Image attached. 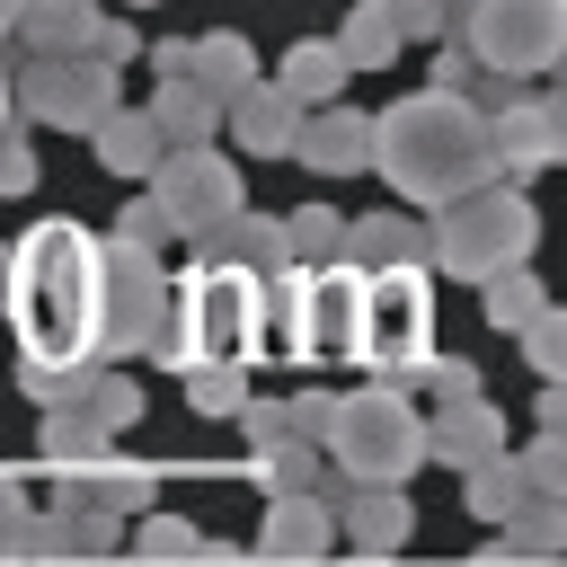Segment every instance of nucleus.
Instances as JSON below:
<instances>
[{
	"mask_svg": "<svg viewBox=\"0 0 567 567\" xmlns=\"http://www.w3.org/2000/svg\"><path fill=\"white\" fill-rule=\"evenodd\" d=\"M159 328H168V266H159V248L97 239V363L151 354Z\"/></svg>",
	"mask_w": 567,
	"mask_h": 567,
	"instance_id": "423d86ee",
	"label": "nucleus"
},
{
	"mask_svg": "<svg viewBox=\"0 0 567 567\" xmlns=\"http://www.w3.org/2000/svg\"><path fill=\"white\" fill-rule=\"evenodd\" d=\"M0 310L18 328V363H97V230L44 213L0 248Z\"/></svg>",
	"mask_w": 567,
	"mask_h": 567,
	"instance_id": "f257e3e1",
	"label": "nucleus"
},
{
	"mask_svg": "<svg viewBox=\"0 0 567 567\" xmlns=\"http://www.w3.org/2000/svg\"><path fill=\"white\" fill-rule=\"evenodd\" d=\"M505 443H514V425H505V408H487L478 390L434 399V416H425V461H443V470H470V461H487V452H505Z\"/></svg>",
	"mask_w": 567,
	"mask_h": 567,
	"instance_id": "9b49d317",
	"label": "nucleus"
},
{
	"mask_svg": "<svg viewBox=\"0 0 567 567\" xmlns=\"http://www.w3.org/2000/svg\"><path fill=\"white\" fill-rule=\"evenodd\" d=\"M461 478H470V514H478V523H505V514L523 505V470H514V443H505V452H487V461H470Z\"/></svg>",
	"mask_w": 567,
	"mask_h": 567,
	"instance_id": "cd10ccee",
	"label": "nucleus"
},
{
	"mask_svg": "<svg viewBox=\"0 0 567 567\" xmlns=\"http://www.w3.org/2000/svg\"><path fill=\"white\" fill-rule=\"evenodd\" d=\"M35 186V142L18 124H0V195H27Z\"/></svg>",
	"mask_w": 567,
	"mask_h": 567,
	"instance_id": "4c0bfd02",
	"label": "nucleus"
},
{
	"mask_svg": "<svg viewBox=\"0 0 567 567\" xmlns=\"http://www.w3.org/2000/svg\"><path fill=\"white\" fill-rule=\"evenodd\" d=\"M89 142H97V168H115V177H151V168H159V151H168V142H159V124H151L142 106H124V97L89 124Z\"/></svg>",
	"mask_w": 567,
	"mask_h": 567,
	"instance_id": "a211bd4d",
	"label": "nucleus"
},
{
	"mask_svg": "<svg viewBox=\"0 0 567 567\" xmlns=\"http://www.w3.org/2000/svg\"><path fill=\"white\" fill-rule=\"evenodd\" d=\"M221 124H230V142H239L248 159H292L301 97H292L284 80H239V89L221 97Z\"/></svg>",
	"mask_w": 567,
	"mask_h": 567,
	"instance_id": "9d476101",
	"label": "nucleus"
},
{
	"mask_svg": "<svg viewBox=\"0 0 567 567\" xmlns=\"http://www.w3.org/2000/svg\"><path fill=\"white\" fill-rule=\"evenodd\" d=\"M399 18H390V0H354L346 9V27H337V53H346V71H390L399 62Z\"/></svg>",
	"mask_w": 567,
	"mask_h": 567,
	"instance_id": "b1692460",
	"label": "nucleus"
},
{
	"mask_svg": "<svg viewBox=\"0 0 567 567\" xmlns=\"http://www.w3.org/2000/svg\"><path fill=\"white\" fill-rule=\"evenodd\" d=\"M425 346H434V275L408 257V266H363V292H354V363H372L390 390H408L416 381V363H425Z\"/></svg>",
	"mask_w": 567,
	"mask_h": 567,
	"instance_id": "39448f33",
	"label": "nucleus"
},
{
	"mask_svg": "<svg viewBox=\"0 0 567 567\" xmlns=\"http://www.w3.org/2000/svg\"><path fill=\"white\" fill-rule=\"evenodd\" d=\"M115 239H133V248H168L177 230H168V213H159V195H133V204H124V221H115Z\"/></svg>",
	"mask_w": 567,
	"mask_h": 567,
	"instance_id": "c9c22d12",
	"label": "nucleus"
},
{
	"mask_svg": "<svg viewBox=\"0 0 567 567\" xmlns=\"http://www.w3.org/2000/svg\"><path fill=\"white\" fill-rule=\"evenodd\" d=\"M478 0H390V18H399V35L408 44H434V35H461V18H470Z\"/></svg>",
	"mask_w": 567,
	"mask_h": 567,
	"instance_id": "f704fd0d",
	"label": "nucleus"
},
{
	"mask_svg": "<svg viewBox=\"0 0 567 567\" xmlns=\"http://www.w3.org/2000/svg\"><path fill=\"white\" fill-rule=\"evenodd\" d=\"M0 505H27V478L18 470H0Z\"/></svg>",
	"mask_w": 567,
	"mask_h": 567,
	"instance_id": "a19ab883",
	"label": "nucleus"
},
{
	"mask_svg": "<svg viewBox=\"0 0 567 567\" xmlns=\"http://www.w3.org/2000/svg\"><path fill=\"white\" fill-rule=\"evenodd\" d=\"M284 416H292V434H310V443H319V425H328V390H301V399H284Z\"/></svg>",
	"mask_w": 567,
	"mask_h": 567,
	"instance_id": "58836bf2",
	"label": "nucleus"
},
{
	"mask_svg": "<svg viewBox=\"0 0 567 567\" xmlns=\"http://www.w3.org/2000/svg\"><path fill=\"white\" fill-rule=\"evenodd\" d=\"M337 549V514L319 487H284L266 496V523H257V558H328Z\"/></svg>",
	"mask_w": 567,
	"mask_h": 567,
	"instance_id": "2eb2a0df",
	"label": "nucleus"
},
{
	"mask_svg": "<svg viewBox=\"0 0 567 567\" xmlns=\"http://www.w3.org/2000/svg\"><path fill=\"white\" fill-rule=\"evenodd\" d=\"M9 97L35 115V124H62V133H89L115 97H124V62L89 53V44H27Z\"/></svg>",
	"mask_w": 567,
	"mask_h": 567,
	"instance_id": "0eeeda50",
	"label": "nucleus"
},
{
	"mask_svg": "<svg viewBox=\"0 0 567 567\" xmlns=\"http://www.w3.org/2000/svg\"><path fill=\"white\" fill-rule=\"evenodd\" d=\"M487 133H496V168H505V177H532V168L558 159V97L505 89V106L487 115Z\"/></svg>",
	"mask_w": 567,
	"mask_h": 567,
	"instance_id": "4468645a",
	"label": "nucleus"
},
{
	"mask_svg": "<svg viewBox=\"0 0 567 567\" xmlns=\"http://www.w3.org/2000/svg\"><path fill=\"white\" fill-rule=\"evenodd\" d=\"M151 195H159V213H168V230H177V239H204L221 213H239V204H248L239 168H230L213 142L159 151V168H151Z\"/></svg>",
	"mask_w": 567,
	"mask_h": 567,
	"instance_id": "1a4fd4ad",
	"label": "nucleus"
},
{
	"mask_svg": "<svg viewBox=\"0 0 567 567\" xmlns=\"http://www.w3.org/2000/svg\"><path fill=\"white\" fill-rule=\"evenodd\" d=\"M0 558H27V505H0Z\"/></svg>",
	"mask_w": 567,
	"mask_h": 567,
	"instance_id": "ea45409f",
	"label": "nucleus"
},
{
	"mask_svg": "<svg viewBox=\"0 0 567 567\" xmlns=\"http://www.w3.org/2000/svg\"><path fill=\"white\" fill-rule=\"evenodd\" d=\"M540 301H549V292H540V275H523V257H514V266H496V275H478V310H487V328H496V337H514Z\"/></svg>",
	"mask_w": 567,
	"mask_h": 567,
	"instance_id": "a878e982",
	"label": "nucleus"
},
{
	"mask_svg": "<svg viewBox=\"0 0 567 567\" xmlns=\"http://www.w3.org/2000/svg\"><path fill=\"white\" fill-rule=\"evenodd\" d=\"M186 399H195V416H239V399H248V363L195 354V363H186Z\"/></svg>",
	"mask_w": 567,
	"mask_h": 567,
	"instance_id": "c85d7f7f",
	"label": "nucleus"
},
{
	"mask_svg": "<svg viewBox=\"0 0 567 567\" xmlns=\"http://www.w3.org/2000/svg\"><path fill=\"white\" fill-rule=\"evenodd\" d=\"M319 452L337 461V478H363V487H408V478H416V461H425V416L408 408V390L372 381V390L328 399Z\"/></svg>",
	"mask_w": 567,
	"mask_h": 567,
	"instance_id": "20e7f679",
	"label": "nucleus"
},
{
	"mask_svg": "<svg viewBox=\"0 0 567 567\" xmlns=\"http://www.w3.org/2000/svg\"><path fill=\"white\" fill-rule=\"evenodd\" d=\"M204 257H230V266H248V275H275V266H292V248H284V221L275 213H221L213 230H204Z\"/></svg>",
	"mask_w": 567,
	"mask_h": 567,
	"instance_id": "6ab92c4d",
	"label": "nucleus"
},
{
	"mask_svg": "<svg viewBox=\"0 0 567 567\" xmlns=\"http://www.w3.org/2000/svg\"><path fill=\"white\" fill-rule=\"evenodd\" d=\"M257 478H266V496H284V487H319V496H328V487H337L310 434H284V443H266V452H257Z\"/></svg>",
	"mask_w": 567,
	"mask_h": 567,
	"instance_id": "bb28decb",
	"label": "nucleus"
},
{
	"mask_svg": "<svg viewBox=\"0 0 567 567\" xmlns=\"http://www.w3.org/2000/svg\"><path fill=\"white\" fill-rule=\"evenodd\" d=\"M372 168L408 204H425V213L452 204V195H470V186H487V177H505L496 168L487 106L478 97H452V89H416V97L381 106L372 115Z\"/></svg>",
	"mask_w": 567,
	"mask_h": 567,
	"instance_id": "f03ea898",
	"label": "nucleus"
},
{
	"mask_svg": "<svg viewBox=\"0 0 567 567\" xmlns=\"http://www.w3.org/2000/svg\"><path fill=\"white\" fill-rule=\"evenodd\" d=\"M0 124H9V62H0Z\"/></svg>",
	"mask_w": 567,
	"mask_h": 567,
	"instance_id": "37998d69",
	"label": "nucleus"
},
{
	"mask_svg": "<svg viewBox=\"0 0 567 567\" xmlns=\"http://www.w3.org/2000/svg\"><path fill=\"white\" fill-rule=\"evenodd\" d=\"M337 257L346 266H425V230L408 221V213H363V221H346V239H337Z\"/></svg>",
	"mask_w": 567,
	"mask_h": 567,
	"instance_id": "412c9836",
	"label": "nucleus"
},
{
	"mask_svg": "<svg viewBox=\"0 0 567 567\" xmlns=\"http://www.w3.org/2000/svg\"><path fill=\"white\" fill-rule=\"evenodd\" d=\"M142 115L159 124V142H168V151H186V142H213V133H221V97H213V89H195L186 71H168V80L151 89V106H142Z\"/></svg>",
	"mask_w": 567,
	"mask_h": 567,
	"instance_id": "f3484780",
	"label": "nucleus"
},
{
	"mask_svg": "<svg viewBox=\"0 0 567 567\" xmlns=\"http://www.w3.org/2000/svg\"><path fill=\"white\" fill-rule=\"evenodd\" d=\"M354 292H363V266H346V257L310 266V310H301L310 363H319V354H346V346H354Z\"/></svg>",
	"mask_w": 567,
	"mask_h": 567,
	"instance_id": "dca6fc26",
	"label": "nucleus"
},
{
	"mask_svg": "<svg viewBox=\"0 0 567 567\" xmlns=\"http://www.w3.org/2000/svg\"><path fill=\"white\" fill-rule=\"evenodd\" d=\"M80 399H89V416H97L106 434H124V425L142 416V381H133V372H89Z\"/></svg>",
	"mask_w": 567,
	"mask_h": 567,
	"instance_id": "473e14b6",
	"label": "nucleus"
},
{
	"mask_svg": "<svg viewBox=\"0 0 567 567\" xmlns=\"http://www.w3.org/2000/svg\"><path fill=\"white\" fill-rule=\"evenodd\" d=\"M337 239H346V221H337L328 204L284 213V248H292V266H328V257H337Z\"/></svg>",
	"mask_w": 567,
	"mask_h": 567,
	"instance_id": "c756f323",
	"label": "nucleus"
},
{
	"mask_svg": "<svg viewBox=\"0 0 567 567\" xmlns=\"http://www.w3.org/2000/svg\"><path fill=\"white\" fill-rule=\"evenodd\" d=\"M18 9H27V0H0V35H9V27H18Z\"/></svg>",
	"mask_w": 567,
	"mask_h": 567,
	"instance_id": "79ce46f5",
	"label": "nucleus"
},
{
	"mask_svg": "<svg viewBox=\"0 0 567 567\" xmlns=\"http://www.w3.org/2000/svg\"><path fill=\"white\" fill-rule=\"evenodd\" d=\"M461 35L496 80H540L567 44V0H478L461 18Z\"/></svg>",
	"mask_w": 567,
	"mask_h": 567,
	"instance_id": "6e6552de",
	"label": "nucleus"
},
{
	"mask_svg": "<svg viewBox=\"0 0 567 567\" xmlns=\"http://www.w3.org/2000/svg\"><path fill=\"white\" fill-rule=\"evenodd\" d=\"M514 470H523V496L558 505V487H567V434H558V425H540V434H532V452H514Z\"/></svg>",
	"mask_w": 567,
	"mask_h": 567,
	"instance_id": "7c9ffc66",
	"label": "nucleus"
},
{
	"mask_svg": "<svg viewBox=\"0 0 567 567\" xmlns=\"http://www.w3.org/2000/svg\"><path fill=\"white\" fill-rule=\"evenodd\" d=\"M532 239H540V213H532L523 177H487V186L434 204V221H425V275H461V284H478V275L532 257Z\"/></svg>",
	"mask_w": 567,
	"mask_h": 567,
	"instance_id": "7ed1b4c3",
	"label": "nucleus"
},
{
	"mask_svg": "<svg viewBox=\"0 0 567 567\" xmlns=\"http://www.w3.org/2000/svg\"><path fill=\"white\" fill-rule=\"evenodd\" d=\"M328 514H337V540H354L363 558H390V549H408V532H416V505H408L399 487H363V478L328 487Z\"/></svg>",
	"mask_w": 567,
	"mask_h": 567,
	"instance_id": "f8f14e48",
	"label": "nucleus"
},
{
	"mask_svg": "<svg viewBox=\"0 0 567 567\" xmlns=\"http://www.w3.org/2000/svg\"><path fill=\"white\" fill-rule=\"evenodd\" d=\"M80 390H89V381H80ZM80 390L44 408V461H53V470H80V461L115 452V434H106V425L89 416V399H80Z\"/></svg>",
	"mask_w": 567,
	"mask_h": 567,
	"instance_id": "5701e85b",
	"label": "nucleus"
},
{
	"mask_svg": "<svg viewBox=\"0 0 567 567\" xmlns=\"http://www.w3.org/2000/svg\"><path fill=\"white\" fill-rule=\"evenodd\" d=\"M275 80H284L301 106H328V97L346 89V53H337V44H319V35H301V44L284 53V71H275Z\"/></svg>",
	"mask_w": 567,
	"mask_h": 567,
	"instance_id": "393cba45",
	"label": "nucleus"
},
{
	"mask_svg": "<svg viewBox=\"0 0 567 567\" xmlns=\"http://www.w3.org/2000/svg\"><path fill=\"white\" fill-rule=\"evenodd\" d=\"M186 80H195V89H213V97H230L239 80H257V44H248L239 27L186 35Z\"/></svg>",
	"mask_w": 567,
	"mask_h": 567,
	"instance_id": "4be33fe9",
	"label": "nucleus"
},
{
	"mask_svg": "<svg viewBox=\"0 0 567 567\" xmlns=\"http://www.w3.org/2000/svg\"><path fill=\"white\" fill-rule=\"evenodd\" d=\"M62 487H71V496H89V505H106V514H142V505H151V487H159V470H142V461H115V452H97V461L62 470Z\"/></svg>",
	"mask_w": 567,
	"mask_h": 567,
	"instance_id": "aec40b11",
	"label": "nucleus"
},
{
	"mask_svg": "<svg viewBox=\"0 0 567 567\" xmlns=\"http://www.w3.org/2000/svg\"><path fill=\"white\" fill-rule=\"evenodd\" d=\"M514 346H523V363H532L540 381H558V363H567V319H558V310L540 301V310H532V319L514 328Z\"/></svg>",
	"mask_w": 567,
	"mask_h": 567,
	"instance_id": "2f4dec72",
	"label": "nucleus"
},
{
	"mask_svg": "<svg viewBox=\"0 0 567 567\" xmlns=\"http://www.w3.org/2000/svg\"><path fill=\"white\" fill-rule=\"evenodd\" d=\"M124 549H133V558H195V549H204V532H195V523H177V514H142V523L124 532Z\"/></svg>",
	"mask_w": 567,
	"mask_h": 567,
	"instance_id": "72a5a7b5",
	"label": "nucleus"
},
{
	"mask_svg": "<svg viewBox=\"0 0 567 567\" xmlns=\"http://www.w3.org/2000/svg\"><path fill=\"white\" fill-rule=\"evenodd\" d=\"M124 9H159V0H124Z\"/></svg>",
	"mask_w": 567,
	"mask_h": 567,
	"instance_id": "c03bdc74",
	"label": "nucleus"
},
{
	"mask_svg": "<svg viewBox=\"0 0 567 567\" xmlns=\"http://www.w3.org/2000/svg\"><path fill=\"white\" fill-rule=\"evenodd\" d=\"M416 381H425L434 399H461V390H478V363H470V354H425Z\"/></svg>",
	"mask_w": 567,
	"mask_h": 567,
	"instance_id": "e433bc0d",
	"label": "nucleus"
},
{
	"mask_svg": "<svg viewBox=\"0 0 567 567\" xmlns=\"http://www.w3.org/2000/svg\"><path fill=\"white\" fill-rule=\"evenodd\" d=\"M292 159L310 168V177H354V168H372V115H354V106H301V133H292Z\"/></svg>",
	"mask_w": 567,
	"mask_h": 567,
	"instance_id": "ddd939ff",
	"label": "nucleus"
}]
</instances>
